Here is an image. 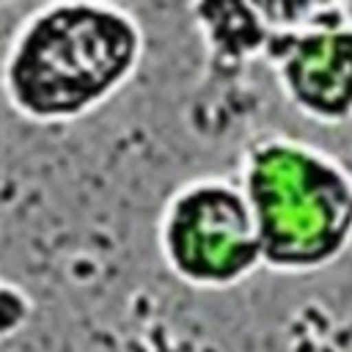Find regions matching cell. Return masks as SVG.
Wrapping results in <instances>:
<instances>
[{
  "instance_id": "cell-1",
  "label": "cell",
  "mask_w": 352,
  "mask_h": 352,
  "mask_svg": "<svg viewBox=\"0 0 352 352\" xmlns=\"http://www.w3.org/2000/svg\"><path fill=\"white\" fill-rule=\"evenodd\" d=\"M143 50L140 19L118 3H44L14 28L0 58V91L30 124H72L129 85Z\"/></svg>"
},
{
  "instance_id": "cell-2",
  "label": "cell",
  "mask_w": 352,
  "mask_h": 352,
  "mask_svg": "<svg viewBox=\"0 0 352 352\" xmlns=\"http://www.w3.org/2000/svg\"><path fill=\"white\" fill-rule=\"evenodd\" d=\"M236 179L256 217L264 270L311 275L352 248V170L327 148L261 132L245 143Z\"/></svg>"
},
{
  "instance_id": "cell-3",
  "label": "cell",
  "mask_w": 352,
  "mask_h": 352,
  "mask_svg": "<svg viewBox=\"0 0 352 352\" xmlns=\"http://www.w3.org/2000/svg\"><path fill=\"white\" fill-rule=\"evenodd\" d=\"M157 248L184 286L223 292L264 267L253 209L236 176L201 173L182 182L162 204Z\"/></svg>"
},
{
  "instance_id": "cell-4",
  "label": "cell",
  "mask_w": 352,
  "mask_h": 352,
  "mask_svg": "<svg viewBox=\"0 0 352 352\" xmlns=\"http://www.w3.org/2000/svg\"><path fill=\"white\" fill-rule=\"evenodd\" d=\"M261 60L280 96L324 126L352 121V14L338 3H267Z\"/></svg>"
},
{
  "instance_id": "cell-5",
  "label": "cell",
  "mask_w": 352,
  "mask_h": 352,
  "mask_svg": "<svg viewBox=\"0 0 352 352\" xmlns=\"http://www.w3.org/2000/svg\"><path fill=\"white\" fill-rule=\"evenodd\" d=\"M33 297L14 280L0 278V341L14 338L33 319Z\"/></svg>"
}]
</instances>
